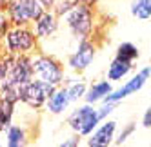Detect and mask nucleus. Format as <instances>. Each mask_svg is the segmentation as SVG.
I'll use <instances>...</instances> for the list:
<instances>
[{
    "mask_svg": "<svg viewBox=\"0 0 151 147\" xmlns=\"http://www.w3.org/2000/svg\"><path fill=\"white\" fill-rule=\"evenodd\" d=\"M31 75L35 80L47 82L51 86H60L64 78L62 67L49 56H37L31 60Z\"/></svg>",
    "mask_w": 151,
    "mask_h": 147,
    "instance_id": "1",
    "label": "nucleus"
},
{
    "mask_svg": "<svg viewBox=\"0 0 151 147\" xmlns=\"http://www.w3.org/2000/svg\"><path fill=\"white\" fill-rule=\"evenodd\" d=\"M57 89V86H51L47 82H40V80H29L26 86L20 89V100L26 102L29 107H42L44 102L53 94V91Z\"/></svg>",
    "mask_w": 151,
    "mask_h": 147,
    "instance_id": "2",
    "label": "nucleus"
},
{
    "mask_svg": "<svg viewBox=\"0 0 151 147\" xmlns=\"http://www.w3.org/2000/svg\"><path fill=\"white\" fill-rule=\"evenodd\" d=\"M9 16L15 26H24L29 20H35L44 7L38 0H11L9 2Z\"/></svg>",
    "mask_w": 151,
    "mask_h": 147,
    "instance_id": "3",
    "label": "nucleus"
},
{
    "mask_svg": "<svg viewBox=\"0 0 151 147\" xmlns=\"http://www.w3.org/2000/svg\"><path fill=\"white\" fill-rule=\"evenodd\" d=\"M66 15H68V26L77 38H86L89 35V31L93 27V15L88 6L77 4Z\"/></svg>",
    "mask_w": 151,
    "mask_h": 147,
    "instance_id": "4",
    "label": "nucleus"
},
{
    "mask_svg": "<svg viewBox=\"0 0 151 147\" xmlns=\"http://www.w3.org/2000/svg\"><path fill=\"white\" fill-rule=\"evenodd\" d=\"M99 122H100L99 120V113H96V109H93L91 106L78 107L69 116V120H68L69 127L75 133H78V134H89L96 127V123H99Z\"/></svg>",
    "mask_w": 151,
    "mask_h": 147,
    "instance_id": "5",
    "label": "nucleus"
},
{
    "mask_svg": "<svg viewBox=\"0 0 151 147\" xmlns=\"http://www.w3.org/2000/svg\"><path fill=\"white\" fill-rule=\"evenodd\" d=\"M6 40H7V49L13 55H24L35 47V33H31L29 29H24L20 26L9 31Z\"/></svg>",
    "mask_w": 151,
    "mask_h": 147,
    "instance_id": "6",
    "label": "nucleus"
},
{
    "mask_svg": "<svg viewBox=\"0 0 151 147\" xmlns=\"http://www.w3.org/2000/svg\"><path fill=\"white\" fill-rule=\"evenodd\" d=\"M147 78H149V67H144L137 76H133L131 80H129L124 87L116 89V91H111L109 94H106V98H104V100H106V102H118V100H122V98L129 96V94L137 93L138 89H142Z\"/></svg>",
    "mask_w": 151,
    "mask_h": 147,
    "instance_id": "7",
    "label": "nucleus"
},
{
    "mask_svg": "<svg viewBox=\"0 0 151 147\" xmlns=\"http://www.w3.org/2000/svg\"><path fill=\"white\" fill-rule=\"evenodd\" d=\"M93 58H95V46L91 44V42H88V40L82 38L78 49L69 56L68 64H69V67L75 69V71H84V69L93 62Z\"/></svg>",
    "mask_w": 151,
    "mask_h": 147,
    "instance_id": "8",
    "label": "nucleus"
},
{
    "mask_svg": "<svg viewBox=\"0 0 151 147\" xmlns=\"http://www.w3.org/2000/svg\"><path fill=\"white\" fill-rule=\"evenodd\" d=\"M35 22H37V26H35V35L40 36V38H46V36L53 35L57 31V18H55V15L49 13V11H42L35 18Z\"/></svg>",
    "mask_w": 151,
    "mask_h": 147,
    "instance_id": "9",
    "label": "nucleus"
},
{
    "mask_svg": "<svg viewBox=\"0 0 151 147\" xmlns=\"http://www.w3.org/2000/svg\"><path fill=\"white\" fill-rule=\"evenodd\" d=\"M115 129H116V122H107L104 123L100 129H96L93 133V136L89 138V145H95V147H102V145H109L111 143V138L115 134Z\"/></svg>",
    "mask_w": 151,
    "mask_h": 147,
    "instance_id": "10",
    "label": "nucleus"
},
{
    "mask_svg": "<svg viewBox=\"0 0 151 147\" xmlns=\"http://www.w3.org/2000/svg\"><path fill=\"white\" fill-rule=\"evenodd\" d=\"M69 103V96H68V89H55L53 94L47 98V109L53 114H58L68 107Z\"/></svg>",
    "mask_w": 151,
    "mask_h": 147,
    "instance_id": "11",
    "label": "nucleus"
},
{
    "mask_svg": "<svg viewBox=\"0 0 151 147\" xmlns=\"http://www.w3.org/2000/svg\"><path fill=\"white\" fill-rule=\"evenodd\" d=\"M133 69V62L131 60H124V58H115L109 66V71H107V78L109 80H122L129 71Z\"/></svg>",
    "mask_w": 151,
    "mask_h": 147,
    "instance_id": "12",
    "label": "nucleus"
},
{
    "mask_svg": "<svg viewBox=\"0 0 151 147\" xmlns=\"http://www.w3.org/2000/svg\"><path fill=\"white\" fill-rule=\"evenodd\" d=\"M113 89H111V83L109 82H96L91 86L89 93L86 94V100H88V103H95L99 100H104L106 94H109Z\"/></svg>",
    "mask_w": 151,
    "mask_h": 147,
    "instance_id": "13",
    "label": "nucleus"
},
{
    "mask_svg": "<svg viewBox=\"0 0 151 147\" xmlns=\"http://www.w3.org/2000/svg\"><path fill=\"white\" fill-rule=\"evenodd\" d=\"M131 15L140 20H147L151 15V0H135L131 4Z\"/></svg>",
    "mask_w": 151,
    "mask_h": 147,
    "instance_id": "14",
    "label": "nucleus"
},
{
    "mask_svg": "<svg viewBox=\"0 0 151 147\" xmlns=\"http://www.w3.org/2000/svg\"><path fill=\"white\" fill-rule=\"evenodd\" d=\"M116 56L133 62V60L138 56V47H137L135 44H131V42H124V44L118 46V49H116Z\"/></svg>",
    "mask_w": 151,
    "mask_h": 147,
    "instance_id": "15",
    "label": "nucleus"
},
{
    "mask_svg": "<svg viewBox=\"0 0 151 147\" xmlns=\"http://www.w3.org/2000/svg\"><path fill=\"white\" fill-rule=\"evenodd\" d=\"M24 138H26V133H24V129L17 127V125H13V127H9V131H7V145H11V147L24 145Z\"/></svg>",
    "mask_w": 151,
    "mask_h": 147,
    "instance_id": "16",
    "label": "nucleus"
},
{
    "mask_svg": "<svg viewBox=\"0 0 151 147\" xmlns=\"http://www.w3.org/2000/svg\"><path fill=\"white\" fill-rule=\"evenodd\" d=\"M86 94V83L80 82V83H71V86L68 87V96H69V102H75L82 98Z\"/></svg>",
    "mask_w": 151,
    "mask_h": 147,
    "instance_id": "17",
    "label": "nucleus"
},
{
    "mask_svg": "<svg viewBox=\"0 0 151 147\" xmlns=\"http://www.w3.org/2000/svg\"><path fill=\"white\" fill-rule=\"evenodd\" d=\"M77 4H78V0H60V2L57 4V15H66L69 9H73Z\"/></svg>",
    "mask_w": 151,
    "mask_h": 147,
    "instance_id": "18",
    "label": "nucleus"
},
{
    "mask_svg": "<svg viewBox=\"0 0 151 147\" xmlns=\"http://www.w3.org/2000/svg\"><path fill=\"white\" fill-rule=\"evenodd\" d=\"M133 131H135V123H131V125H127V127H126V129H124V131L120 133V136H118V138H116V143H124V142L127 140V136L131 134Z\"/></svg>",
    "mask_w": 151,
    "mask_h": 147,
    "instance_id": "19",
    "label": "nucleus"
},
{
    "mask_svg": "<svg viewBox=\"0 0 151 147\" xmlns=\"http://www.w3.org/2000/svg\"><path fill=\"white\" fill-rule=\"evenodd\" d=\"M142 125H144V127H149V125H151V109H147V111H146L144 120H142Z\"/></svg>",
    "mask_w": 151,
    "mask_h": 147,
    "instance_id": "20",
    "label": "nucleus"
},
{
    "mask_svg": "<svg viewBox=\"0 0 151 147\" xmlns=\"http://www.w3.org/2000/svg\"><path fill=\"white\" fill-rule=\"evenodd\" d=\"M78 143H80L78 138H71V140H66L62 145H64V147H73V145H78Z\"/></svg>",
    "mask_w": 151,
    "mask_h": 147,
    "instance_id": "21",
    "label": "nucleus"
},
{
    "mask_svg": "<svg viewBox=\"0 0 151 147\" xmlns=\"http://www.w3.org/2000/svg\"><path fill=\"white\" fill-rule=\"evenodd\" d=\"M38 2L42 4V7H53L57 0H38Z\"/></svg>",
    "mask_w": 151,
    "mask_h": 147,
    "instance_id": "22",
    "label": "nucleus"
},
{
    "mask_svg": "<svg viewBox=\"0 0 151 147\" xmlns=\"http://www.w3.org/2000/svg\"><path fill=\"white\" fill-rule=\"evenodd\" d=\"M6 29H7V24L4 22L2 18H0V36H4V35H6Z\"/></svg>",
    "mask_w": 151,
    "mask_h": 147,
    "instance_id": "23",
    "label": "nucleus"
},
{
    "mask_svg": "<svg viewBox=\"0 0 151 147\" xmlns=\"http://www.w3.org/2000/svg\"><path fill=\"white\" fill-rule=\"evenodd\" d=\"M9 2H11V0H0V9H6L9 6Z\"/></svg>",
    "mask_w": 151,
    "mask_h": 147,
    "instance_id": "24",
    "label": "nucleus"
},
{
    "mask_svg": "<svg viewBox=\"0 0 151 147\" xmlns=\"http://www.w3.org/2000/svg\"><path fill=\"white\" fill-rule=\"evenodd\" d=\"M0 129H4V125H2V118H0Z\"/></svg>",
    "mask_w": 151,
    "mask_h": 147,
    "instance_id": "25",
    "label": "nucleus"
},
{
    "mask_svg": "<svg viewBox=\"0 0 151 147\" xmlns=\"http://www.w3.org/2000/svg\"><path fill=\"white\" fill-rule=\"evenodd\" d=\"M0 75H2V64H0Z\"/></svg>",
    "mask_w": 151,
    "mask_h": 147,
    "instance_id": "26",
    "label": "nucleus"
},
{
    "mask_svg": "<svg viewBox=\"0 0 151 147\" xmlns=\"http://www.w3.org/2000/svg\"><path fill=\"white\" fill-rule=\"evenodd\" d=\"M86 2H91V0H86Z\"/></svg>",
    "mask_w": 151,
    "mask_h": 147,
    "instance_id": "27",
    "label": "nucleus"
}]
</instances>
